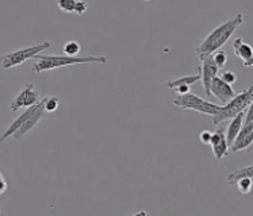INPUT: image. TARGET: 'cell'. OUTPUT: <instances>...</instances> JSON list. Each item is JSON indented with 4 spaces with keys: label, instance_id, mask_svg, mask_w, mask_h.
<instances>
[{
    "label": "cell",
    "instance_id": "obj_6",
    "mask_svg": "<svg viewBox=\"0 0 253 216\" xmlns=\"http://www.w3.org/2000/svg\"><path fill=\"white\" fill-rule=\"evenodd\" d=\"M247 113H244V122L241 130L237 134L236 139L233 141L232 146L229 150L232 153H237L240 150L248 149L253 142V107L252 104L247 109Z\"/></svg>",
    "mask_w": 253,
    "mask_h": 216
},
{
    "label": "cell",
    "instance_id": "obj_22",
    "mask_svg": "<svg viewBox=\"0 0 253 216\" xmlns=\"http://www.w3.org/2000/svg\"><path fill=\"white\" fill-rule=\"evenodd\" d=\"M87 8H88L87 1H84V0H78V1H76V5H75V11H73V12L82 16L85 14Z\"/></svg>",
    "mask_w": 253,
    "mask_h": 216
},
{
    "label": "cell",
    "instance_id": "obj_2",
    "mask_svg": "<svg viewBox=\"0 0 253 216\" xmlns=\"http://www.w3.org/2000/svg\"><path fill=\"white\" fill-rule=\"evenodd\" d=\"M34 58L40 61L33 64V72L41 73L45 71H53L57 68L68 67V65H78V64H107V58L104 56H42L37 54Z\"/></svg>",
    "mask_w": 253,
    "mask_h": 216
},
{
    "label": "cell",
    "instance_id": "obj_20",
    "mask_svg": "<svg viewBox=\"0 0 253 216\" xmlns=\"http://www.w3.org/2000/svg\"><path fill=\"white\" fill-rule=\"evenodd\" d=\"M76 1H78V0H57V5H58L64 12H73V11H75Z\"/></svg>",
    "mask_w": 253,
    "mask_h": 216
},
{
    "label": "cell",
    "instance_id": "obj_16",
    "mask_svg": "<svg viewBox=\"0 0 253 216\" xmlns=\"http://www.w3.org/2000/svg\"><path fill=\"white\" fill-rule=\"evenodd\" d=\"M80 50H82V46L78 41H68L62 47V52L67 56H78Z\"/></svg>",
    "mask_w": 253,
    "mask_h": 216
},
{
    "label": "cell",
    "instance_id": "obj_10",
    "mask_svg": "<svg viewBox=\"0 0 253 216\" xmlns=\"http://www.w3.org/2000/svg\"><path fill=\"white\" fill-rule=\"evenodd\" d=\"M210 93L214 95L215 98L221 102V104H226L229 100H232L236 96V92L232 88V85H229L225 81H222L221 78L214 77L212 78L211 84H210Z\"/></svg>",
    "mask_w": 253,
    "mask_h": 216
},
{
    "label": "cell",
    "instance_id": "obj_5",
    "mask_svg": "<svg viewBox=\"0 0 253 216\" xmlns=\"http://www.w3.org/2000/svg\"><path fill=\"white\" fill-rule=\"evenodd\" d=\"M173 104L177 106V107L183 108V109H191V111H198V112L205 113V115H215L217 111L219 109L221 106L218 104L210 103L205 99L199 98L194 93L188 92L184 93V95H179L177 98L173 100Z\"/></svg>",
    "mask_w": 253,
    "mask_h": 216
},
{
    "label": "cell",
    "instance_id": "obj_25",
    "mask_svg": "<svg viewBox=\"0 0 253 216\" xmlns=\"http://www.w3.org/2000/svg\"><path fill=\"white\" fill-rule=\"evenodd\" d=\"M5 190H7V181L4 180V177L0 179V195H3Z\"/></svg>",
    "mask_w": 253,
    "mask_h": 216
},
{
    "label": "cell",
    "instance_id": "obj_15",
    "mask_svg": "<svg viewBox=\"0 0 253 216\" xmlns=\"http://www.w3.org/2000/svg\"><path fill=\"white\" fill-rule=\"evenodd\" d=\"M244 177H253V166L249 165L247 168H243V169H237L232 172L230 175L227 176V184L232 186L237 184L238 180H241Z\"/></svg>",
    "mask_w": 253,
    "mask_h": 216
},
{
    "label": "cell",
    "instance_id": "obj_18",
    "mask_svg": "<svg viewBox=\"0 0 253 216\" xmlns=\"http://www.w3.org/2000/svg\"><path fill=\"white\" fill-rule=\"evenodd\" d=\"M42 102H43V108L46 112H54L58 108V104H60L58 98H56V96H46V98L42 99Z\"/></svg>",
    "mask_w": 253,
    "mask_h": 216
},
{
    "label": "cell",
    "instance_id": "obj_8",
    "mask_svg": "<svg viewBox=\"0 0 253 216\" xmlns=\"http://www.w3.org/2000/svg\"><path fill=\"white\" fill-rule=\"evenodd\" d=\"M45 113H46V111H45V108H43V102L40 100L38 103L34 104L33 111H31V113L29 115V118H27L26 120H25V123L22 124L21 127L12 134V137L15 139H21L22 137H25L30 130L34 129L37 124L41 122L42 119H43V116H45Z\"/></svg>",
    "mask_w": 253,
    "mask_h": 216
},
{
    "label": "cell",
    "instance_id": "obj_23",
    "mask_svg": "<svg viewBox=\"0 0 253 216\" xmlns=\"http://www.w3.org/2000/svg\"><path fill=\"white\" fill-rule=\"evenodd\" d=\"M199 139L202 141V144H210V141H211V133H210V131H202L201 135H199Z\"/></svg>",
    "mask_w": 253,
    "mask_h": 216
},
{
    "label": "cell",
    "instance_id": "obj_24",
    "mask_svg": "<svg viewBox=\"0 0 253 216\" xmlns=\"http://www.w3.org/2000/svg\"><path fill=\"white\" fill-rule=\"evenodd\" d=\"M173 91H175L177 95H184V93L190 92V87H188V85H179V87L173 88Z\"/></svg>",
    "mask_w": 253,
    "mask_h": 216
},
{
    "label": "cell",
    "instance_id": "obj_11",
    "mask_svg": "<svg viewBox=\"0 0 253 216\" xmlns=\"http://www.w3.org/2000/svg\"><path fill=\"white\" fill-rule=\"evenodd\" d=\"M233 50H234V54L241 58L244 62V67H252L253 64V50L252 46L244 41L243 36H238L233 41Z\"/></svg>",
    "mask_w": 253,
    "mask_h": 216
},
{
    "label": "cell",
    "instance_id": "obj_4",
    "mask_svg": "<svg viewBox=\"0 0 253 216\" xmlns=\"http://www.w3.org/2000/svg\"><path fill=\"white\" fill-rule=\"evenodd\" d=\"M52 46L50 42H42L40 45H36V46L26 47V49H19V50H15V52L7 53L4 56L0 57V62H1V67L4 69H10V68L18 67V65H22L23 62H26L27 60L30 58H34L37 54H40L43 50H46L49 47Z\"/></svg>",
    "mask_w": 253,
    "mask_h": 216
},
{
    "label": "cell",
    "instance_id": "obj_26",
    "mask_svg": "<svg viewBox=\"0 0 253 216\" xmlns=\"http://www.w3.org/2000/svg\"><path fill=\"white\" fill-rule=\"evenodd\" d=\"M145 1H150V0H145Z\"/></svg>",
    "mask_w": 253,
    "mask_h": 216
},
{
    "label": "cell",
    "instance_id": "obj_1",
    "mask_svg": "<svg viewBox=\"0 0 253 216\" xmlns=\"http://www.w3.org/2000/svg\"><path fill=\"white\" fill-rule=\"evenodd\" d=\"M244 16L243 14H237L236 16H233L232 19H229L225 23H222L221 26H218L217 29L209 34V36L203 39L201 45L197 47L198 56H207V54H212V53L221 49V47L229 41V38L234 34V31L237 30L238 27L243 25Z\"/></svg>",
    "mask_w": 253,
    "mask_h": 216
},
{
    "label": "cell",
    "instance_id": "obj_19",
    "mask_svg": "<svg viewBox=\"0 0 253 216\" xmlns=\"http://www.w3.org/2000/svg\"><path fill=\"white\" fill-rule=\"evenodd\" d=\"M237 188H238V192L241 193V195H247L251 192L252 189V177H244L241 180L237 181Z\"/></svg>",
    "mask_w": 253,
    "mask_h": 216
},
{
    "label": "cell",
    "instance_id": "obj_3",
    "mask_svg": "<svg viewBox=\"0 0 253 216\" xmlns=\"http://www.w3.org/2000/svg\"><path fill=\"white\" fill-rule=\"evenodd\" d=\"M253 102V87H249L241 93L236 95L232 100H229L226 104L219 107L215 115H212V123L218 124L223 123L226 120L234 118L237 113L244 112Z\"/></svg>",
    "mask_w": 253,
    "mask_h": 216
},
{
    "label": "cell",
    "instance_id": "obj_12",
    "mask_svg": "<svg viewBox=\"0 0 253 216\" xmlns=\"http://www.w3.org/2000/svg\"><path fill=\"white\" fill-rule=\"evenodd\" d=\"M210 144L212 147V153L215 155L217 160H222L229 153V146H227L226 137L222 130H217L214 134H211V141Z\"/></svg>",
    "mask_w": 253,
    "mask_h": 216
},
{
    "label": "cell",
    "instance_id": "obj_17",
    "mask_svg": "<svg viewBox=\"0 0 253 216\" xmlns=\"http://www.w3.org/2000/svg\"><path fill=\"white\" fill-rule=\"evenodd\" d=\"M211 57H212V61H214V64L217 65L218 69H221V68H223L225 65H226L227 54H226V52H225V50H221V49H218V50H215V52L212 53Z\"/></svg>",
    "mask_w": 253,
    "mask_h": 216
},
{
    "label": "cell",
    "instance_id": "obj_7",
    "mask_svg": "<svg viewBox=\"0 0 253 216\" xmlns=\"http://www.w3.org/2000/svg\"><path fill=\"white\" fill-rule=\"evenodd\" d=\"M201 58V65H199V69H201V81L203 84V89L206 92L207 96H210V84H211L212 78L217 77L219 69L212 61L211 54H207V56H202Z\"/></svg>",
    "mask_w": 253,
    "mask_h": 216
},
{
    "label": "cell",
    "instance_id": "obj_14",
    "mask_svg": "<svg viewBox=\"0 0 253 216\" xmlns=\"http://www.w3.org/2000/svg\"><path fill=\"white\" fill-rule=\"evenodd\" d=\"M201 81V69L198 67V74H190V76H183V77L176 78V80H170V81L166 82V87L169 89L179 87V85H188L191 87L195 82Z\"/></svg>",
    "mask_w": 253,
    "mask_h": 216
},
{
    "label": "cell",
    "instance_id": "obj_21",
    "mask_svg": "<svg viewBox=\"0 0 253 216\" xmlns=\"http://www.w3.org/2000/svg\"><path fill=\"white\" fill-rule=\"evenodd\" d=\"M218 77L221 78L222 81H225L229 85H233L234 82L237 81V74L232 71H225V72L221 73V76H218Z\"/></svg>",
    "mask_w": 253,
    "mask_h": 216
},
{
    "label": "cell",
    "instance_id": "obj_13",
    "mask_svg": "<svg viewBox=\"0 0 253 216\" xmlns=\"http://www.w3.org/2000/svg\"><path fill=\"white\" fill-rule=\"evenodd\" d=\"M244 112H240L237 113L234 118L230 119V123H229V127H227V131L225 137H226V142H227V146L230 147L233 144V141L236 139L237 134L240 133V130H241V126H243V122H244Z\"/></svg>",
    "mask_w": 253,
    "mask_h": 216
},
{
    "label": "cell",
    "instance_id": "obj_9",
    "mask_svg": "<svg viewBox=\"0 0 253 216\" xmlns=\"http://www.w3.org/2000/svg\"><path fill=\"white\" fill-rule=\"evenodd\" d=\"M40 102V93L37 91L34 85L29 82L25 85V88L22 89L19 95L16 96L15 100L11 103L10 108L11 111H16V109H19V108H27L31 107V106H34Z\"/></svg>",
    "mask_w": 253,
    "mask_h": 216
}]
</instances>
